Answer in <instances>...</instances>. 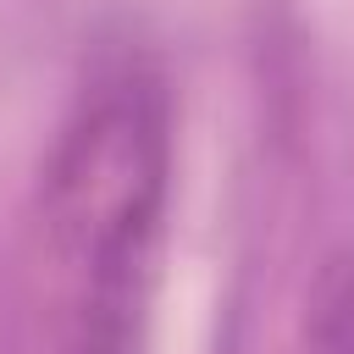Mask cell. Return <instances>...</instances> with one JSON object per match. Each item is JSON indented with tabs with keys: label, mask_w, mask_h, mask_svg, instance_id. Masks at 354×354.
Wrapping results in <instances>:
<instances>
[{
	"label": "cell",
	"mask_w": 354,
	"mask_h": 354,
	"mask_svg": "<svg viewBox=\"0 0 354 354\" xmlns=\"http://www.w3.org/2000/svg\"><path fill=\"white\" fill-rule=\"evenodd\" d=\"M304 354H354V254H332L310 288Z\"/></svg>",
	"instance_id": "6da1fadb"
}]
</instances>
